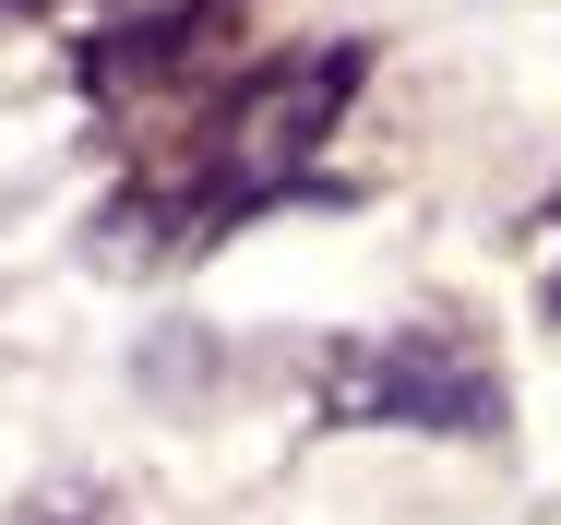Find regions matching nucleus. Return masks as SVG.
<instances>
[{
    "label": "nucleus",
    "mask_w": 561,
    "mask_h": 525,
    "mask_svg": "<svg viewBox=\"0 0 561 525\" xmlns=\"http://www.w3.org/2000/svg\"><path fill=\"white\" fill-rule=\"evenodd\" d=\"M323 407H335V419H382V430H502V383H490V358H466L454 334L394 322V334L323 358Z\"/></svg>",
    "instance_id": "1"
},
{
    "label": "nucleus",
    "mask_w": 561,
    "mask_h": 525,
    "mask_svg": "<svg viewBox=\"0 0 561 525\" xmlns=\"http://www.w3.org/2000/svg\"><path fill=\"white\" fill-rule=\"evenodd\" d=\"M346 84H358V48H346V36H335V48L275 60V72H263V84L216 119V156H204V168H216V204H263V192H275V180H287L323 132H335Z\"/></svg>",
    "instance_id": "2"
}]
</instances>
